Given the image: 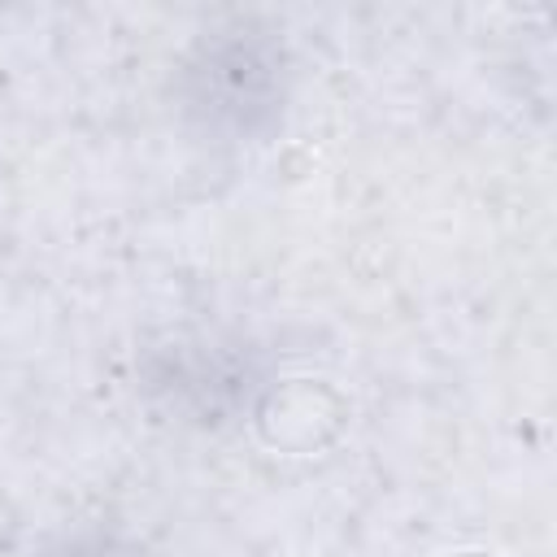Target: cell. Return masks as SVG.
<instances>
[{"instance_id": "1", "label": "cell", "mask_w": 557, "mask_h": 557, "mask_svg": "<svg viewBox=\"0 0 557 557\" xmlns=\"http://www.w3.org/2000/svg\"><path fill=\"white\" fill-rule=\"evenodd\" d=\"M252 426H257V440L274 453L313 457L344 435L348 396L331 379H313V374L283 379L261 396Z\"/></svg>"}, {"instance_id": "2", "label": "cell", "mask_w": 557, "mask_h": 557, "mask_svg": "<svg viewBox=\"0 0 557 557\" xmlns=\"http://www.w3.org/2000/svg\"><path fill=\"white\" fill-rule=\"evenodd\" d=\"M435 557H509V553L487 548V544H457V548H444V553H435Z\"/></svg>"}]
</instances>
